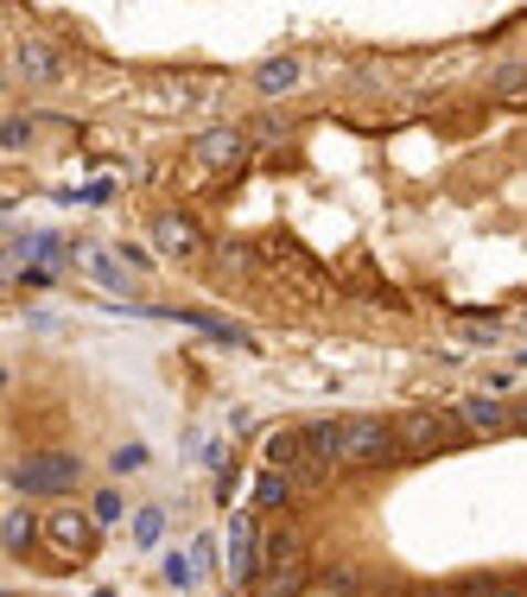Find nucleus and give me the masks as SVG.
<instances>
[{
    "instance_id": "1",
    "label": "nucleus",
    "mask_w": 527,
    "mask_h": 597,
    "mask_svg": "<svg viewBox=\"0 0 527 597\" xmlns=\"http://www.w3.org/2000/svg\"><path fill=\"white\" fill-rule=\"evenodd\" d=\"M96 546H102L96 509H71V502L57 495V509L39 515V553H45L51 566H64V572L89 566V559H96Z\"/></svg>"
},
{
    "instance_id": "2",
    "label": "nucleus",
    "mask_w": 527,
    "mask_h": 597,
    "mask_svg": "<svg viewBox=\"0 0 527 597\" xmlns=\"http://www.w3.org/2000/svg\"><path fill=\"white\" fill-rule=\"evenodd\" d=\"M401 458L407 451L394 419H344V470H388Z\"/></svg>"
},
{
    "instance_id": "3",
    "label": "nucleus",
    "mask_w": 527,
    "mask_h": 597,
    "mask_svg": "<svg viewBox=\"0 0 527 597\" xmlns=\"http://www.w3.org/2000/svg\"><path fill=\"white\" fill-rule=\"evenodd\" d=\"M7 483L20 495H71L83 483V458L76 451H39V458H25V465L7 470Z\"/></svg>"
},
{
    "instance_id": "4",
    "label": "nucleus",
    "mask_w": 527,
    "mask_h": 597,
    "mask_svg": "<svg viewBox=\"0 0 527 597\" xmlns=\"http://www.w3.org/2000/svg\"><path fill=\"white\" fill-rule=\"evenodd\" d=\"M147 235H152V255L178 260V267H191V260L210 255V242H203V230L191 223V210H159L147 223Z\"/></svg>"
},
{
    "instance_id": "5",
    "label": "nucleus",
    "mask_w": 527,
    "mask_h": 597,
    "mask_svg": "<svg viewBox=\"0 0 527 597\" xmlns=\"http://www.w3.org/2000/svg\"><path fill=\"white\" fill-rule=\"evenodd\" d=\"M13 77H20L25 89H57V83L71 77V57L57 52L51 39L25 32V39H13Z\"/></svg>"
},
{
    "instance_id": "6",
    "label": "nucleus",
    "mask_w": 527,
    "mask_h": 597,
    "mask_svg": "<svg viewBox=\"0 0 527 597\" xmlns=\"http://www.w3.org/2000/svg\"><path fill=\"white\" fill-rule=\"evenodd\" d=\"M452 419H457V414H452ZM452 419L432 414V407H413V414H401V419H394V433H401V451H407V458H439V451H452L457 433H464V426L452 433Z\"/></svg>"
},
{
    "instance_id": "7",
    "label": "nucleus",
    "mask_w": 527,
    "mask_h": 597,
    "mask_svg": "<svg viewBox=\"0 0 527 597\" xmlns=\"http://www.w3.org/2000/svg\"><path fill=\"white\" fill-rule=\"evenodd\" d=\"M191 166L210 172V179H229V172H242L249 166V134L242 128H210L191 140Z\"/></svg>"
},
{
    "instance_id": "8",
    "label": "nucleus",
    "mask_w": 527,
    "mask_h": 597,
    "mask_svg": "<svg viewBox=\"0 0 527 597\" xmlns=\"http://www.w3.org/2000/svg\"><path fill=\"white\" fill-rule=\"evenodd\" d=\"M229 585L242 591L261 585V521L254 515H229Z\"/></svg>"
},
{
    "instance_id": "9",
    "label": "nucleus",
    "mask_w": 527,
    "mask_h": 597,
    "mask_svg": "<svg viewBox=\"0 0 527 597\" xmlns=\"http://www.w3.org/2000/svg\"><path fill=\"white\" fill-rule=\"evenodd\" d=\"M457 426L471 439H503L508 426H515V407H503L496 394H471V401H457Z\"/></svg>"
},
{
    "instance_id": "10",
    "label": "nucleus",
    "mask_w": 527,
    "mask_h": 597,
    "mask_svg": "<svg viewBox=\"0 0 527 597\" xmlns=\"http://www.w3.org/2000/svg\"><path fill=\"white\" fill-rule=\"evenodd\" d=\"M293 559H305V534L293 527V521H267V527H261V572L293 566Z\"/></svg>"
},
{
    "instance_id": "11",
    "label": "nucleus",
    "mask_w": 527,
    "mask_h": 597,
    "mask_svg": "<svg viewBox=\"0 0 527 597\" xmlns=\"http://www.w3.org/2000/svg\"><path fill=\"white\" fill-rule=\"evenodd\" d=\"M0 546H7V559H25V553L39 546V515H32V509H20V502H13V509L0 515Z\"/></svg>"
},
{
    "instance_id": "12",
    "label": "nucleus",
    "mask_w": 527,
    "mask_h": 597,
    "mask_svg": "<svg viewBox=\"0 0 527 597\" xmlns=\"http://www.w3.org/2000/svg\"><path fill=\"white\" fill-rule=\"evenodd\" d=\"M312 591L318 597H362V591H376V585H369L362 566H325V572H312Z\"/></svg>"
},
{
    "instance_id": "13",
    "label": "nucleus",
    "mask_w": 527,
    "mask_h": 597,
    "mask_svg": "<svg viewBox=\"0 0 527 597\" xmlns=\"http://www.w3.org/2000/svg\"><path fill=\"white\" fill-rule=\"evenodd\" d=\"M299 77H305V64L293 52H280V57H267V64L254 71V89H261V96H286Z\"/></svg>"
},
{
    "instance_id": "14",
    "label": "nucleus",
    "mask_w": 527,
    "mask_h": 597,
    "mask_svg": "<svg viewBox=\"0 0 527 597\" xmlns=\"http://www.w3.org/2000/svg\"><path fill=\"white\" fill-rule=\"evenodd\" d=\"M489 96L503 108H527V57H508L496 64V83H489Z\"/></svg>"
},
{
    "instance_id": "15",
    "label": "nucleus",
    "mask_w": 527,
    "mask_h": 597,
    "mask_svg": "<svg viewBox=\"0 0 527 597\" xmlns=\"http://www.w3.org/2000/svg\"><path fill=\"white\" fill-rule=\"evenodd\" d=\"M254 591H267V597L312 591V566H305V559H293V566H267V572H261V585H254Z\"/></svg>"
},
{
    "instance_id": "16",
    "label": "nucleus",
    "mask_w": 527,
    "mask_h": 597,
    "mask_svg": "<svg viewBox=\"0 0 527 597\" xmlns=\"http://www.w3.org/2000/svg\"><path fill=\"white\" fill-rule=\"evenodd\" d=\"M286 502H293V477H286L280 465H267L261 477H254V509L274 515V509H286Z\"/></svg>"
},
{
    "instance_id": "17",
    "label": "nucleus",
    "mask_w": 527,
    "mask_h": 597,
    "mask_svg": "<svg viewBox=\"0 0 527 597\" xmlns=\"http://www.w3.org/2000/svg\"><path fill=\"white\" fill-rule=\"evenodd\" d=\"M217 83H223V77H217ZM217 83H210V77H172V83H159V96H166L172 108H198Z\"/></svg>"
},
{
    "instance_id": "18",
    "label": "nucleus",
    "mask_w": 527,
    "mask_h": 597,
    "mask_svg": "<svg viewBox=\"0 0 527 597\" xmlns=\"http://www.w3.org/2000/svg\"><path fill=\"white\" fill-rule=\"evenodd\" d=\"M299 451H305V433H299V426H280V433H267V465L293 470V465H299Z\"/></svg>"
},
{
    "instance_id": "19",
    "label": "nucleus",
    "mask_w": 527,
    "mask_h": 597,
    "mask_svg": "<svg viewBox=\"0 0 527 597\" xmlns=\"http://www.w3.org/2000/svg\"><path fill=\"white\" fill-rule=\"evenodd\" d=\"M89 274H96V286H108V292H122V299L134 292V280H127V274H122V267H115L108 255H102V248H89Z\"/></svg>"
},
{
    "instance_id": "20",
    "label": "nucleus",
    "mask_w": 527,
    "mask_h": 597,
    "mask_svg": "<svg viewBox=\"0 0 527 597\" xmlns=\"http://www.w3.org/2000/svg\"><path fill=\"white\" fill-rule=\"evenodd\" d=\"M0 147H7V153L32 147V115H7V121H0Z\"/></svg>"
},
{
    "instance_id": "21",
    "label": "nucleus",
    "mask_w": 527,
    "mask_h": 597,
    "mask_svg": "<svg viewBox=\"0 0 527 597\" xmlns=\"http://www.w3.org/2000/svg\"><path fill=\"white\" fill-rule=\"evenodd\" d=\"M159 534H166V509H140V515H134V541L159 546Z\"/></svg>"
},
{
    "instance_id": "22",
    "label": "nucleus",
    "mask_w": 527,
    "mask_h": 597,
    "mask_svg": "<svg viewBox=\"0 0 527 597\" xmlns=\"http://www.w3.org/2000/svg\"><path fill=\"white\" fill-rule=\"evenodd\" d=\"M89 509H96V521H102V527H108V521H127L122 490H96V502H89Z\"/></svg>"
},
{
    "instance_id": "23",
    "label": "nucleus",
    "mask_w": 527,
    "mask_h": 597,
    "mask_svg": "<svg viewBox=\"0 0 527 597\" xmlns=\"http://www.w3.org/2000/svg\"><path fill=\"white\" fill-rule=\"evenodd\" d=\"M286 134H293V121H286V115H261V121L249 128V140H286Z\"/></svg>"
},
{
    "instance_id": "24",
    "label": "nucleus",
    "mask_w": 527,
    "mask_h": 597,
    "mask_svg": "<svg viewBox=\"0 0 527 597\" xmlns=\"http://www.w3.org/2000/svg\"><path fill=\"white\" fill-rule=\"evenodd\" d=\"M166 585H172V591H191V585H198V566H191V559H166Z\"/></svg>"
},
{
    "instance_id": "25",
    "label": "nucleus",
    "mask_w": 527,
    "mask_h": 597,
    "mask_svg": "<svg viewBox=\"0 0 527 597\" xmlns=\"http://www.w3.org/2000/svg\"><path fill=\"white\" fill-rule=\"evenodd\" d=\"M115 465L134 470V465H147V451H140V445H122V451H115Z\"/></svg>"
},
{
    "instance_id": "26",
    "label": "nucleus",
    "mask_w": 527,
    "mask_h": 597,
    "mask_svg": "<svg viewBox=\"0 0 527 597\" xmlns=\"http://www.w3.org/2000/svg\"><path fill=\"white\" fill-rule=\"evenodd\" d=\"M515 426H527V401H521V407H515Z\"/></svg>"
}]
</instances>
